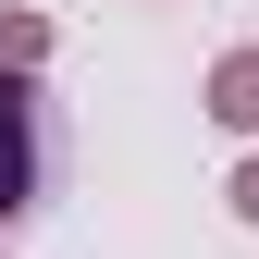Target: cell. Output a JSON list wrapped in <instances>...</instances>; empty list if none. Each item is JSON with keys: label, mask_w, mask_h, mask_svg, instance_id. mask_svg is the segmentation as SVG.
<instances>
[{"label": "cell", "mask_w": 259, "mask_h": 259, "mask_svg": "<svg viewBox=\"0 0 259 259\" xmlns=\"http://www.w3.org/2000/svg\"><path fill=\"white\" fill-rule=\"evenodd\" d=\"M50 185V99L37 74H0V222H25Z\"/></svg>", "instance_id": "cell-1"}, {"label": "cell", "mask_w": 259, "mask_h": 259, "mask_svg": "<svg viewBox=\"0 0 259 259\" xmlns=\"http://www.w3.org/2000/svg\"><path fill=\"white\" fill-rule=\"evenodd\" d=\"M198 99H210V123H222V136H259V37L210 62V87H198Z\"/></svg>", "instance_id": "cell-2"}, {"label": "cell", "mask_w": 259, "mask_h": 259, "mask_svg": "<svg viewBox=\"0 0 259 259\" xmlns=\"http://www.w3.org/2000/svg\"><path fill=\"white\" fill-rule=\"evenodd\" d=\"M50 62V13H0V74H37Z\"/></svg>", "instance_id": "cell-3"}, {"label": "cell", "mask_w": 259, "mask_h": 259, "mask_svg": "<svg viewBox=\"0 0 259 259\" xmlns=\"http://www.w3.org/2000/svg\"><path fill=\"white\" fill-rule=\"evenodd\" d=\"M222 198H235V222H259V148L235 160V185H222Z\"/></svg>", "instance_id": "cell-4"}, {"label": "cell", "mask_w": 259, "mask_h": 259, "mask_svg": "<svg viewBox=\"0 0 259 259\" xmlns=\"http://www.w3.org/2000/svg\"><path fill=\"white\" fill-rule=\"evenodd\" d=\"M0 259H13V247H0Z\"/></svg>", "instance_id": "cell-5"}]
</instances>
